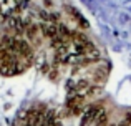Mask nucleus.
<instances>
[{
	"mask_svg": "<svg viewBox=\"0 0 131 126\" xmlns=\"http://www.w3.org/2000/svg\"><path fill=\"white\" fill-rule=\"evenodd\" d=\"M67 110L70 114H80L83 111V98L78 95H71L67 101Z\"/></svg>",
	"mask_w": 131,
	"mask_h": 126,
	"instance_id": "f03ea898",
	"label": "nucleus"
},
{
	"mask_svg": "<svg viewBox=\"0 0 131 126\" xmlns=\"http://www.w3.org/2000/svg\"><path fill=\"white\" fill-rule=\"evenodd\" d=\"M40 30H42V33L45 37H48V38H55V37H58V27L57 23H43V25H40Z\"/></svg>",
	"mask_w": 131,
	"mask_h": 126,
	"instance_id": "7ed1b4c3",
	"label": "nucleus"
},
{
	"mask_svg": "<svg viewBox=\"0 0 131 126\" xmlns=\"http://www.w3.org/2000/svg\"><path fill=\"white\" fill-rule=\"evenodd\" d=\"M105 113V111L101 110V108L98 106V105H91L90 108H86L83 113V118H81V126H88V124H93L96 123V120H98L101 114Z\"/></svg>",
	"mask_w": 131,
	"mask_h": 126,
	"instance_id": "f257e3e1",
	"label": "nucleus"
}]
</instances>
